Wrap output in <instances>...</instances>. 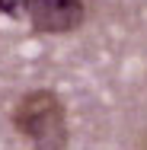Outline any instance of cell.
<instances>
[{"label":"cell","mask_w":147,"mask_h":150,"mask_svg":"<svg viewBox=\"0 0 147 150\" xmlns=\"http://www.w3.org/2000/svg\"><path fill=\"white\" fill-rule=\"evenodd\" d=\"M26 16L35 35H64L83 26L87 6L83 0H29Z\"/></svg>","instance_id":"7a4b0ae2"},{"label":"cell","mask_w":147,"mask_h":150,"mask_svg":"<svg viewBox=\"0 0 147 150\" xmlns=\"http://www.w3.org/2000/svg\"><path fill=\"white\" fill-rule=\"evenodd\" d=\"M29 10V0H0V13L10 19H23Z\"/></svg>","instance_id":"3957f363"},{"label":"cell","mask_w":147,"mask_h":150,"mask_svg":"<svg viewBox=\"0 0 147 150\" xmlns=\"http://www.w3.org/2000/svg\"><path fill=\"white\" fill-rule=\"evenodd\" d=\"M67 115L64 102L51 90H32L26 93L16 109H13V125L23 137H29L32 147L42 150H61L67 147Z\"/></svg>","instance_id":"6da1fadb"}]
</instances>
